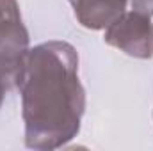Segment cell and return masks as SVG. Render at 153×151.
<instances>
[{"label":"cell","mask_w":153,"mask_h":151,"mask_svg":"<svg viewBox=\"0 0 153 151\" xmlns=\"http://www.w3.org/2000/svg\"><path fill=\"white\" fill-rule=\"evenodd\" d=\"M16 87L27 148L57 150L78 135L85 91L78 76V53L70 43L46 41L29 48Z\"/></svg>","instance_id":"1"},{"label":"cell","mask_w":153,"mask_h":151,"mask_svg":"<svg viewBox=\"0 0 153 151\" xmlns=\"http://www.w3.org/2000/svg\"><path fill=\"white\" fill-rule=\"evenodd\" d=\"M105 43L135 59L153 57V16L139 11H125L105 29Z\"/></svg>","instance_id":"2"},{"label":"cell","mask_w":153,"mask_h":151,"mask_svg":"<svg viewBox=\"0 0 153 151\" xmlns=\"http://www.w3.org/2000/svg\"><path fill=\"white\" fill-rule=\"evenodd\" d=\"M78 23L89 30L107 29L126 11L128 0H68Z\"/></svg>","instance_id":"3"},{"label":"cell","mask_w":153,"mask_h":151,"mask_svg":"<svg viewBox=\"0 0 153 151\" xmlns=\"http://www.w3.org/2000/svg\"><path fill=\"white\" fill-rule=\"evenodd\" d=\"M27 32L18 0H0V38Z\"/></svg>","instance_id":"4"},{"label":"cell","mask_w":153,"mask_h":151,"mask_svg":"<svg viewBox=\"0 0 153 151\" xmlns=\"http://www.w3.org/2000/svg\"><path fill=\"white\" fill-rule=\"evenodd\" d=\"M9 91V85L0 78V107H2V103H4V98H5V93Z\"/></svg>","instance_id":"5"}]
</instances>
